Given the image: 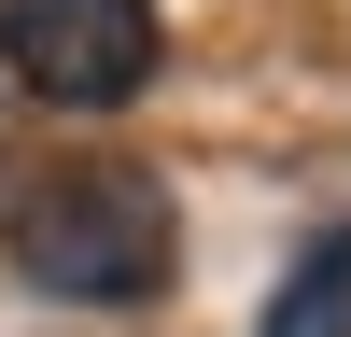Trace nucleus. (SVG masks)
Returning <instances> with one entry per match:
<instances>
[{
  "label": "nucleus",
  "mask_w": 351,
  "mask_h": 337,
  "mask_svg": "<svg viewBox=\"0 0 351 337\" xmlns=\"http://www.w3.org/2000/svg\"><path fill=\"white\" fill-rule=\"evenodd\" d=\"M0 267L56 309H141L183 267V211L141 155H43L28 183H0Z\"/></svg>",
  "instance_id": "nucleus-1"
},
{
  "label": "nucleus",
  "mask_w": 351,
  "mask_h": 337,
  "mask_svg": "<svg viewBox=\"0 0 351 337\" xmlns=\"http://www.w3.org/2000/svg\"><path fill=\"white\" fill-rule=\"evenodd\" d=\"M0 168H14V112H0Z\"/></svg>",
  "instance_id": "nucleus-4"
},
{
  "label": "nucleus",
  "mask_w": 351,
  "mask_h": 337,
  "mask_svg": "<svg viewBox=\"0 0 351 337\" xmlns=\"http://www.w3.org/2000/svg\"><path fill=\"white\" fill-rule=\"evenodd\" d=\"M155 56H169L155 0H0V71L43 112H127Z\"/></svg>",
  "instance_id": "nucleus-2"
},
{
  "label": "nucleus",
  "mask_w": 351,
  "mask_h": 337,
  "mask_svg": "<svg viewBox=\"0 0 351 337\" xmlns=\"http://www.w3.org/2000/svg\"><path fill=\"white\" fill-rule=\"evenodd\" d=\"M267 337H351V211L324 225V239L281 267V295H267Z\"/></svg>",
  "instance_id": "nucleus-3"
}]
</instances>
